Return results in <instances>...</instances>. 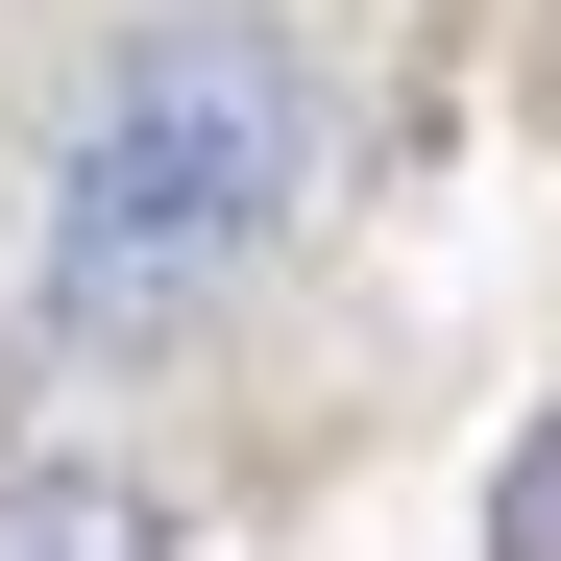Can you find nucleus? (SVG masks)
<instances>
[{
	"label": "nucleus",
	"mask_w": 561,
	"mask_h": 561,
	"mask_svg": "<svg viewBox=\"0 0 561 561\" xmlns=\"http://www.w3.org/2000/svg\"><path fill=\"white\" fill-rule=\"evenodd\" d=\"M0 561H171V513L123 463H0Z\"/></svg>",
	"instance_id": "2"
},
{
	"label": "nucleus",
	"mask_w": 561,
	"mask_h": 561,
	"mask_svg": "<svg viewBox=\"0 0 561 561\" xmlns=\"http://www.w3.org/2000/svg\"><path fill=\"white\" fill-rule=\"evenodd\" d=\"M489 561H561V415L513 439V489H489Z\"/></svg>",
	"instance_id": "3"
},
{
	"label": "nucleus",
	"mask_w": 561,
	"mask_h": 561,
	"mask_svg": "<svg viewBox=\"0 0 561 561\" xmlns=\"http://www.w3.org/2000/svg\"><path fill=\"white\" fill-rule=\"evenodd\" d=\"M294 171H318L294 49L268 25H147L99 73V123H73V171H49V318L73 342H171L268 220H294Z\"/></svg>",
	"instance_id": "1"
}]
</instances>
